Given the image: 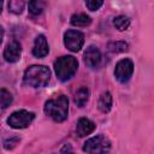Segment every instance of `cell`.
Masks as SVG:
<instances>
[{"label": "cell", "instance_id": "cell-1", "mask_svg": "<svg viewBox=\"0 0 154 154\" xmlns=\"http://www.w3.org/2000/svg\"><path fill=\"white\" fill-rule=\"evenodd\" d=\"M45 113L57 123L64 122L69 116V99L65 95H59L49 99L43 106Z\"/></svg>", "mask_w": 154, "mask_h": 154}, {"label": "cell", "instance_id": "cell-2", "mask_svg": "<svg viewBox=\"0 0 154 154\" xmlns=\"http://www.w3.org/2000/svg\"><path fill=\"white\" fill-rule=\"evenodd\" d=\"M51 70L45 65L29 66L23 76V81L26 85L32 88H43L49 83Z\"/></svg>", "mask_w": 154, "mask_h": 154}, {"label": "cell", "instance_id": "cell-3", "mask_svg": "<svg viewBox=\"0 0 154 154\" xmlns=\"http://www.w3.org/2000/svg\"><path fill=\"white\" fill-rule=\"evenodd\" d=\"M78 69V61L72 55H63L54 61V71L59 81L66 82L71 79Z\"/></svg>", "mask_w": 154, "mask_h": 154}, {"label": "cell", "instance_id": "cell-4", "mask_svg": "<svg viewBox=\"0 0 154 154\" xmlns=\"http://www.w3.org/2000/svg\"><path fill=\"white\" fill-rule=\"evenodd\" d=\"M35 118V113L26 109H18L11 113L7 118V124L13 129H24L31 124Z\"/></svg>", "mask_w": 154, "mask_h": 154}, {"label": "cell", "instance_id": "cell-5", "mask_svg": "<svg viewBox=\"0 0 154 154\" xmlns=\"http://www.w3.org/2000/svg\"><path fill=\"white\" fill-rule=\"evenodd\" d=\"M109 149H111L109 140L101 134L87 140L83 146V152L85 153H106Z\"/></svg>", "mask_w": 154, "mask_h": 154}, {"label": "cell", "instance_id": "cell-6", "mask_svg": "<svg viewBox=\"0 0 154 154\" xmlns=\"http://www.w3.org/2000/svg\"><path fill=\"white\" fill-rule=\"evenodd\" d=\"M64 45L71 52H78L84 45V35L78 30H67L64 34Z\"/></svg>", "mask_w": 154, "mask_h": 154}, {"label": "cell", "instance_id": "cell-7", "mask_svg": "<svg viewBox=\"0 0 154 154\" xmlns=\"http://www.w3.org/2000/svg\"><path fill=\"white\" fill-rule=\"evenodd\" d=\"M132 73H134V63H132L129 58L122 59V60H119V61L116 64V67H114V76H116V78H117L120 83L128 82V81L131 78Z\"/></svg>", "mask_w": 154, "mask_h": 154}, {"label": "cell", "instance_id": "cell-8", "mask_svg": "<svg viewBox=\"0 0 154 154\" xmlns=\"http://www.w3.org/2000/svg\"><path fill=\"white\" fill-rule=\"evenodd\" d=\"M4 59L7 63H16L20 59L22 55V46L18 41H11L6 45L4 49Z\"/></svg>", "mask_w": 154, "mask_h": 154}, {"label": "cell", "instance_id": "cell-9", "mask_svg": "<svg viewBox=\"0 0 154 154\" xmlns=\"http://www.w3.org/2000/svg\"><path fill=\"white\" fill-rule=\"evenodd\" d=\"M83 59H84V64L90 67V69H95L96 66H99L100 61H101V52L96 46H89L84 54H83Z\"/></svg>", "mask_w": 154, "mask_h": 154}, {"label": "cell", "instance_id": "cell-10", "mask_svg": "<svg viewBox=\"0 0 154 154\" xmlns=\"http://www.w3.org/2000/svg\"><path fill=\"white\" fill-rule=\"evenodd\" d=\"M49 52V46H48V42H47V38L45 35H38L36 38H35V42H34V48H32V54L34 57L36 58H43L48 54Z\"/></svg>", "mask_w": 154, "mask_h": 154}, {"label": "cell", "instance_id": "cell-11", "mask_svg": "<svg viewBox=\"0 0 154 154\" xmlns=\"http://www.w3.org/2000/svg\"><path fill=\"white\" fill-rule=\"evenodd\" d=\"M95 130V124L88 118H81L76 124V134L79 137L90 135Z\"/></svg>", "mask_w": 154, "mask_h": 154}, {"label": "cell", "instance_id": "cell-12", "mask_svg": "<svg viewBox=\"0 0 154 154\" xmlns=\"http://www.w3.org/2000/svg\"><path fill=\"white\" fill-rule=\"evenodd\" d=\"M112 103H113V99L109 91H103L99 99L97 102V107L102 113H108L112 108Z\"/></svg>", "mask_w": 154, "mask_h": 154}, {"label": "cell", "instance_id": "cell-13", "mask_svg": "<svg viewBox=\"0 0 154 154\" xmlns=\"http://www.w3.org/2000/svg\"><path fill=\"white\" fill-rule=\"evenodd\" d=\"M89 96H90V91L87 87H81L76 93H75V103L78 106V107H83L88 100H89Z\"/></svg>", "mask_w": 154, "mask_h": 154}, {"label": "cell", "instance_id": "cell-14", "mask_svg": "<svg viewBox=\"0 0 154 154\" xmlns=\"http://www.w3.org/2000/svg\"><path fill=\"white\" fill-rule=\"evenodd\" d=\"M70 22L75 26H88L91 23V18L85 13H75L71 16Z\"/></svg>", "mask_w": 154, "mask_h": 154}, {"label": "cell", "instance_id": "cell-15", "mask_svg": "<svg viewBox=\"0 0 154 154\" xmlns=\"http://www.w3.org/2000/svg\"><path fill=\"white\" fill-rule=\"evenodd\" d=\"M29 13L32 16H38L45 10V2L42 0H29L28 2Z\"/></svg>", "mask_w": 154, "mask_h": 154}, {"label": "cell", "instance_id": "cell-16", "mask_svg": "<svg viewBox=\"0 0 154 154\" xmlns=\"http://www.w3.org/2000/svg\"><path fill=\"white\" fill-rule=\"evenodd\" d=\"M113 25L116 26V29H118L119 31H124L130 26V19L124 16V14H119L117 17H114L113 19Z\"/></svg>", "mask_w": 154, "mask_h": 154}, {"label": "cell", "instance_id": "cell-17", "mask_svg": "<svg viewBox=\"0 0 154 154\" xmlns=\"http://www.w3.org/2000/svg\"><path fill=\"white\" fill-rule=\"evenodd\" d=\"M108 49L113 53H122L129 49V45L125 41H113L108 43Z\"/></svg>", "mask_w": 154, "mask_h": 154}, {"label": "cell", "instance_id": "cell-18", "mask_svg": "<svg viewBox=\"0 0 154 154\" xmlns=\"http://www.w3.org/2000/svg\"><path fill=\"white\" fill-rule=\"evenodd\" d=\"M24 6H25V0H8V10L14 14L22 13Z\"/></svg>", "mask_w": 154, "mask_h": 154}, {"label": "cell", "instance_id": "cell-19", "mask_svg": "<svg viewBox=\"0 0 154 154\" xmlns=\"http://www.w3.org/2000/svg\"><path fill=\"white\" fill-rule=\"evenodd\" d=\"M12 100H13L12 94L8 90H6L5 88H2L0 90V103H1V108L2 109L7 108L12 103Z\"/></svg>", "mask_w": 154, "mask_h": 154}, {"label": "cell", "instance_id": "cell-20", "mask_svg": "<svg viewBox=\"0 0 154 154\" xmlns=\"http://www.w3.org/2000/svg\"><path fill=\"white\" fill-rule=\"evenodd\" d=\"M103 4V0H85V6L90 11H97Z\"/></svg>", "mask_w": 154, "mask_h": 154}, {"label": "cell", "instance_id": "cell-21", "mask_svg": "<svg viewBox=\"0 0 154 154\" xmlns=\"http://www.w3.org/2000/svg\"><path fill=\"white\" fill-rule=\"evenodd\" d=\"M18 141H19L18 137H12V138H10V140H5V141H4V148H5V149H12V148L16 147V143H17Z\"/></svg>", "mask_w": 154, "mask_h": 154}, {"label": "cell", "instance_id": "cell-22", "mask_svg": "<svg viewBox=\"0 0 154 154\" xmlns=\"http://www.w3.org/2000/svg\"><path fill=\"white\" fill-rule=\"evenodd\" d=\"M65 150H69V152H71L72 149L70 148V146H67V144H66V146H65V148H63V149H61V152H65Z\"/></svg>", "mask_w": 154, "mask_h": 154}]
</instances>
